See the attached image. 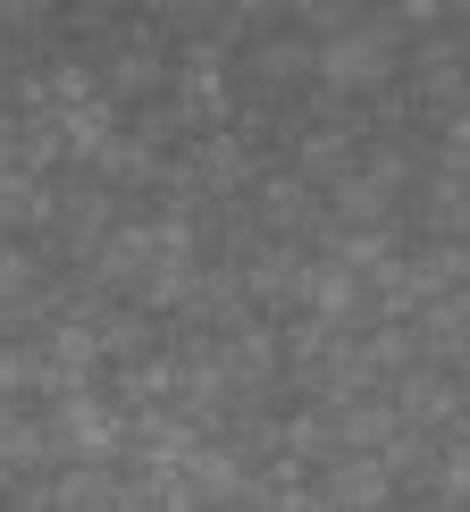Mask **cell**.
Returning <instances> with one entry per match:
<instances>
[{"mask_svg": "<svg viewBox=\"0 0 470 512\" xmlns=\"http://www.w3.org/2000/svg\"><path fill=\"white\" fill-rule=\"evenodd\" d=\"M311 76L328 84V93H387V84L403 76V34L387 26V17H353L345 9L311 42Z\"/></svg>", "mask_w": 470, "mask_h": 512, "instance_id": "1", "label": "cell"}, {"mask_svg": "<svg viewBox=\"0 0 470 512\" xmlns=\"http://www.w3.org/2000/svg\"><path fill=\"white\" fill-rule=\"evenodd\" d=\"M42 445H51V471H110L126 454V412L110 395L76 387V395H59L42 412Z\"/></svg>", "mask_w": 470, "mask_h": 512, "instance_id": "2", "label": "cell"}, {"mask_svg": "<svg viewBox=\"0 0 470 512\" xmlns=\"http://www.w3.org/2000/svg\"><path fill=\"white\" fill-rule=\"evenodd\" d=\"M319 504L328 512H387L395 504V479L378 454H328V471H319Z\"/></svg>", "mask_w": 470, "mask_h": 512, "instance_id": "3", "label": "cell"}, {"mask_svg": "<svg viewBox=\"0 0 470 512\" xmlns=\"http://www.w3.org/2000/svg\"><path fill=\"white\" fill-rule=\"evenodd\" d=\"M454 403H462L454 378H445L437 361H412V370L395 378V403H387V412H395V429L420 437V429H437V420H454Z\"/></svg>", "mask_w": 470, "mask_h": 512, "instance_id": "4", "label": "cell"}, {"mask_svg": "<svg viewBox=\"0 0 470 512\" xmlns=\"http://www.w3.org/2000/svg\"><path fill=\"white\" fill-rule=\"evenodd\" d=\"M51 512H143V496L110 462V471H59L51 479Z\"/></svg>", "mask_w": 470, "mask_h": 512, "instance_id": "5", "label": "cell"}, {"mask_svg": "<svg viewBox=\"0 0 470 512\" xmlns=\"http://www.w3.org/2000/svg\"><path fill=\"white\" fill-rule=\"evenodd\" d=\"M252 202H261V227H269V244H286L294 227H311V219H319V194H311L303 177H261V194H252Z\"/></svg>", "mask_w": 470, "mask_h": 512, "instance_id": "6", "label": "cell"}, {"mask_svg": "<svg viewBox=\"0 0 470 512\" xmlns=\"http://www.w3.org/2000/svg\"><path fill=\"white\" fill-rule=\"evenodd\" d=\"M26 227H51V177H0V244H26Z\"/></svg>", "mask_w": 470, "mask_h": 512, "instance_id": "7", "label": "cell"}, {"mask_svg": "<svg viewBox=\"0 0 470 512\" xmlns=\"http://www.w3.org/2000/svg\"><path fill=\"white\" fill-rule=\"evenodd\" d=\"M34 462H51V445H42V420H26V403H0V479L34 471Z\"/></svg>", "mask_w": 470, "mask_h": 512, "instance_id": "8", "label": "cell"}, {"mask_svg": "<svg viewBox=\"0 0 470 512\" xmlns=\"http://www.w3.org/2000/svg\"><path fill=\"white\" fill-rule=\"evenodd\" d=\"M244 68L261 76V84H303L311 76V42L303 34H269V42H252V51H244Z\"/></svg>", "mask_w": 470, "mask_h": 512, "instance_id": "9", "label": "cell"}, {"mask_svg": "<svg viewBox=\"0 0 470 512\" xmlns=\"http://www.w3.org/2000/svg\"><path fill=\"white\" fill-rule=\"evenodd\" d=\"M51 26H59V17L42 9V0H0V42H9V51H17V42H42Z\"/></svg>", "mask_w": 470, "mask_h": 512, "instance_id": "10", "label": "cell"}]
</instances>
